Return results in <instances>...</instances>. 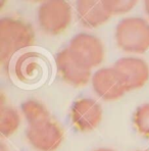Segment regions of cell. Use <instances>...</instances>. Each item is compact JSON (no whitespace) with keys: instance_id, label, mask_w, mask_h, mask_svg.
Instances as JSON below:
<instances>
[{"instance_id":"cell-17","label":"cell","mask_w":149,"mask_h":151,"mask_svg":"<svg viewBox=\"0 0 149 151\" xmlns=\"http://www.w3.org/2000/svg\"><path fill=\"white\" fill-rule=\"evenodd\" d=\"M93 151H114L112 148H105V147H102V148H98V149H95Z\"/></svg>"},{"instance_id":"cell-9","label":"cell","mask_w":149,"mask_h":151,"mask_svg":"<svg viewBox=\"0 0 149 151\" xmlns=\"http://www.w3.org/2000/svg\"><path fill=\"white\" fill-rule=\"evenodd\" d=\"M71 119L77 130L81 132L93 131L102 119L101 105L90 98L78 99L71 108Z\"/></svg>"},{"instance_id":"cell-11","label":"cell","mask_w":149,"mask_h":151,"mask_svg":"<svg viewBox=\"0 0 149 151\" xmlns=\"http://www.w3.org/2000/svg\"><path fill=\"white\" fill-rule=\"evenodd\" d=\"M43 59L37 52H26L14 63V75L19 81L31 83L36 81L43 70Z\"/></svg>"},{"instance_id":"cell-1","label":"cell","mask_w":149,"mask_h":151,"mask_svg":"<svg viewBox=\"0 0 149 151\" xmlns=\"http://www.w3.org/2000/svg\"><path fill=\"white\" fill-rule=\"evenodd\" d=\"M35 43V31L29 23L12 17L0 19V61L6 66L17 51Z\"/></svg>"},{"instance_id":"cell-14","label":"cell","mask_w":149,"mask_h":151,"mask_svg":"<svg viewBox=\"0 0 149 151\" xmlns=\"http://www.w3.org/2000/svg\"><path fill=\"white\" fill-rule=\"evenodd\" d=\"M133 122L138 132L142 136L149 138V103L137 108L133 116Z\"/></svg>"},{"instance_id":"cell-8","label":"cell","mask_w":149,"mask_h":151,"mask_svg":"<svg viewBox=\"0 0 149 151\" xmlns=\"http://www.w3.org/2000/svg\"><path fill=\"white\" fill-rule=\"evenodd\" d=\"M115 68L124 82L127 91L143 87L149 80V65L139 57H123L114 63Z\"/></svg>"},{"instance_id":"cell-6","label":"cell","mask_w":149,"mask_h":151,"mask_svg":"<svg viewBox=\"0 0 149 151\" xmlns=\"http://www.w3.org/2000/svg\"><path fill=\"white\" fill-rule=\"evenodd\" d=\"M94 92L105 101H114L122 98L128 92L119 73L113 68H102L92 76Z\"/></svg>"},{"instance_id":"cell-2","label":"cell","mask_w":149,"mask_h":151,"mask_svg":"<svg viewBox=\"0 0 149 151\" xmlns=\"http://www.w3.org/2000/svg\"><path fill=\"white\" fill-rule=\"evenodd\" d=\"M115 41L125 52H146L149 49V22L139 17L122 19L115 29Z\"/></svg>"},{"instance_id":"cell-19","label":"cell","mask_w":149,"mask_h":151,"mask_svg":"<svg viewBox=\"0 0 149 151\" xmlns=\"http://www.w3.org/2000/svg\"><path fill=\"white\" fill-rule=\"evenodd\" d=\"M144 151H147V150H144Z\"/></svg>"},{"instance_id":"cell-5","label":"cell","mask_w":149,"mask_h":151,"mask_svg":"<svg viewBox=\"0 0 149 151\" xmlns=\"http://www.w3.org/2000/svg\"><path fill=\"white\" fill-rule=\"evenodd\" d=\"M27 140L37 151H55L63 140L61 127L53 119L28 126Z\"/></svg>"},{"instance_id":"cell-7","label":"cell","mask_w":149,"mask_h":151,"mask_svg":"<svg viewBox=\"0 0 149 151\" xmlns=\"http://www.w3.org/2000/svg\"><path fill=\"white\" fill-rule=\"evenodd\" d=\"M68 48L91 68L101 64L105 56L102 41L89 33H79L73 37Z\"/></svg>"},{"instance_id":"cell-12","label":"cell","mask_w":149,"mask_h":151,"mask_svg":"<svg viewBox=\"0 0 149 151\" xmlns=\"http://www.w3.org/2000/svg\"><path fill=\"white\" fill-rule=\"evenodd\" d=\"M21 125V116L14 107L4 104L3 94L0 103V135L2 138L12 136Z\"/></svg>"},{"instance_id":"cell-15","label":"cell","mask_w":149,"mask_h":151,"mask_svg":"<svg viewBox=\"0 0 149 151\" xmlns=\"http://www.w3.org/2000/svg\"><path fill=\"white\" fill-rule=\"evenodd\" d=\"M107 9L112 13V15L123 14L129 12L134 8L137 4V1H114V0H104Z\"/></svg>"},{"instance_id":"cell-4","label":"cell","mask_w":149,"mask_h":151,"mask_svg":"<svg viewBox=\"0 0 149 151\" xmlns=\"http://www.w3.org/2000/svg\"><path fill=\"white\" fill-rule=\"evenodd\" d=\"M55 63L62 80L72 86L82 87L92 79L91 68L68 47L61 49L55 55Z\"/></svg>"},{"instance_id":"cell-10","label":"cell","mask_w":149,"mask_h":151,"mask_svg":"<svg viewBox=\"0 0 149 151\" xmlns=\"http://www.w3.org/2000/svg\"><path fill=\"white\" fill-rule=\"evenodd\" d=\"M76 10L80 23L89 29L98 28L112 17L104 1L80 0L76 4Z\"/></svg>"},{"instance_id":"cell-16","label":"cell","mask_w":149,"mask_h":151,"mask_svg":"<svg viewBox=\"0 0 149 151\" xmlns=\"http://www.w3.org/2000/svg\"><path fill=\"white\" fill-rule=\"evenodd\" d=\"M144 8H145V12L146 14L149 17V0H147V1L144 2Z\"/></svg>"},{"instance_id":"cell-18","label":"cell","mask_w":149,"mask_h":151,"mask_svg":"<svg viewBox=\"0 0 149 151\" xmlns=\"http://www.w3.org/2000/svg\"><path fill=\"white\" fill-rule=\"evenodd\" d=\"M0 151H7V150H6V147L4 146L3 143H2L1 146H0Z\"/></svg>"},{"instance_id":"cell-13","label":"cell","mask_w":149,"mask_h":151,"mask_svg":"<svg viewBox=\"0 0 149 151\" xmlns=\"http://www.w3.org/2000/svg\"><path fill=\"white\" fill-rule=\"evenodd\" d=\"M23 114L25 115L28 125H36L50 119V112L42 102L36 99H28L21 105Z\"/></svg>"},{"instance_id":"cell-3","label":"cell","mask_w":149,"mask_h":151,"mask_svg":"<svg viewBox=\"0 0 149 151\" xmlns=\"http://www.w3.org/2000/svg\"><path fill=\"white\" fill-rule=\"evenodd\" d=\"M73 17L70 3L62 0L44 1L38 8V23L45 34L56 36L68 28Z\"/></svg>"}]
</instances>
